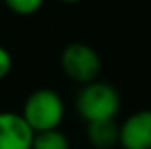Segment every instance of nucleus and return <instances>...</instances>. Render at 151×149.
I'll use <instances>...</instances> for the list:
<instances>
[{
	"mask_svg": "<svg viewBox=\"0 0 151 149\" xmlns=\"http://www.w3.org/2000/svg\"><path fill=\"white\" fill-rule=\"evenodd\" d=\"M12 69V58H11V53L0 46V81H4L9 72Z\"/></svg>",
	"mask_w": 151,
	"mask_h": 149,
	"instance_id": "obj_9",
	"label": "nucleus"
},
{
	"mask_svg": "<svg viewBox=\"0 0 151 149\" xmlns=\"http://www.w3.org/2000/svg\"><path fill=\"white\" fill-rule=\"evenodd\" d=\"M60 2H63V4H77L81 0H60Z\"/></svg>",
	"mask_w": 151,
	"mask_h": 149,
	"instance_id": "obj_10",
	"label": "nucleus"
},
{
	"mask_svg": "<svg viewBox=\"0 0 151 149\" xmlns=\"http://www.w3.org/2000/svg\"><path fill=\"white\" fill-rule=\"evenodd\" d=\"M21 116L34 133L55 130L60 126L65 116V105L62 97L55 90L40 88L27 97Z\"/></svg>",
	"mask_w": 151,
	"mask_h": 149,
	"instance_id": "obj_1",
	"label": "nucleus"
},
{
	"mask_svg": "<svg viewBox=\"0 0 151 149\" xmlns=\"http://www.w3.org/2000/svg\"><path fill=\"white\" fill-rule=\"evenodd\" d=\"M34 132L18 112H0V149H32Z\"/></svg>",
	"mask_w": 151,
	"mask_h": 149,
	"instance_id": "obj_5",
	"label": "nucleus"
},
{
	"mask_svg": "<svg viewBox=\"0 0 151 149\" xmlns=\"http://www.w3.org/2000/svg\"><path fill=\"white\" fill-rule=\"evenodd\" d=\"M60 63L65 75L81 86L97 81L102 69L100 56L97 54V51L81 42H72L62 51Z\"/></svg>",
	"mask_w": 151,
	"mask_h": 149,
	"instance_id": "obj_3",
	"label": "nucleus"
},
{
	"mask_svg": "<svg viewBox=\"0 0 151 149\" xmlns=\"http://www.w3.org/2000/svg\"><path fill=\"white\" fill-rule=\"evenodd\" d=\"M32 149H70V144H69L67 135L60 132L58 128H55V130H46V132L35 133Z\"/></svg>",
	"mask_w": 151,
	"mask_h": 149,
	"instance_id": "obj_7",
	"label": "nucleus"
},
{
	"mask_svg": "<svg viewBox=\"0 0 151 149\" xmlns=\"http://www.w3.org/2000/svg\"><path fill=\"white\" fill-rule=\"evenodd\" d=\"M76 109L86 123L114 117L119 111V93L107 82L91 81L81 86L76 97Z\"/></svg>",
	"mask_w": 151,
	"mask_h": 149,
	"instance_id": "obj_2",
	"label": "nucleus"
},
{
	"mask_svg": "<svg viewBox=\"0 0 151 149\" xmlns=\"http://www.w3.org/2000/svg\"><path fill=\"white\" fill-rule=\"evenodd\" d=\"M119 125L114 117L86 123V137L93 149H113L118 144Z\"/></svg>",
	"mask_w": 151,
	"mask_h": 149,
	"instance_id": "obj_6",
	"label": "nucleus"
},
{
	"mask_svg": "<svg viewBox=\"0 0 151 149\" xmlns=\"http://www.w3.org/2000/svg\"><path fill=\"white\" fill-rule=\"evenodd\" d=\"M4 2L9 7V11H12L14 14H19V16L35 14L44 4V0H4Z\"/></svg>",
	"mask_w": 151,
	"mask_h": 149,
	"instance_id": "obj_8",
	"label": "nucleus"
},
{
	"mask_svg": "<svg viewBox=\"0 0 151 149\" xmlns=\"http://www.w3.org/2000/svg\"><path fill=\"white\" fill-rule=\"evenodd\" d=\"M118 144L123 149H151V111L130 114L119 125Z\"/></svg>",
	"mask_w": 151,
	"mask_h": 149,
	"instance_id": "obj_4",
	"label": "nucleus"
}]
</instances>
